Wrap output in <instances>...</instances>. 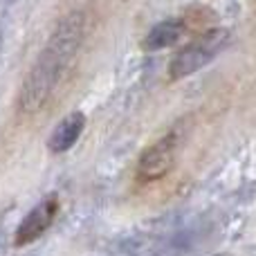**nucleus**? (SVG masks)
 Instances as JSON below:
<instances>
[{
	"label": "nucleus",
	"instance_id": "6",
	"mask_svg": "<svg viewBox=\"0 0 256 256\" xmlns=\"http://www.w3.org/2000/svg\"><path fill=\"white\" fill-rule=\"evenodd\" d=\"M182 32H184V22L180 18H168V20H162L158 25L150 27V32L144 38V50L148 52H155V50H164L171 48L180 40Z\"/></svg>",
	"mask_w": 256,
	"mask_h": 256
},
{
	"label": "nucleus",
	"instance_id": "4",
	"mask_svg": "<svg viewBox=\"0 0 256 256\" xmlns=\"http://www.w3.org/2000/svg\"><path fill=\"white\" fill-rule=\"evenodd\" d=\"M56 209H58V202L54 196L40 200L20 220V225H18V230H16V236H14V243H16L18 248H22V245L34 243L38 236H43V232L52 225L54 216H56Z\"/></svg>",
	"mask_w": 256,
	"mask_h": 256
},
{
	"label": "nucleus",
	"instance_id": "5",
	"mask_svg": "<svg viewBox=\"0 0 256 256\" xmlns=\"http://www.w3.org/2000/svg\"><path fill=\"white\" fill-rule=\"evenodd\" d=\"M84 128H86V115L84 112L81 110L70 112L61 124L54 128L52 135H50V142H48L50 150H52V153H66V150H70L72 146L79 142Z\"/></svg>",
	"mask_w": 256,
	"mask_h": 256
},
{
	"label": "nucleus",
	"instance_id": "1",
	"mask_svg": "<svg viewBox=\"0 0 256 256\" xmlns=\"http://www.w3.org/2000/svg\"><path fill=\"white\" fill-rule=\"evenodd\" d=\"M86 16L81 12H72L63 18L38 52L36 61L32 63V70L27 72L25 81L18 94V108L27 115L40 110L61 84L66 70L70 68L74 54L79 52L84 40Z\"/></svg>",
	"mask_w": 256,
	"mask_h": 256
},
{
	"label": "nucleus",
	"instance_id": "2",
	"mask_svg": "<svg viewBox=\"0 0 256 256\" xmlns=\"http://www.w3.org/2000/svg\"><path fill=\"white\" fill-rule=\"evenodd\" d=\"M230 38H232L230 32L220 30V27L204 32L200 38L191 40L189 45H184V48L171 58V63H168V76H171L173 81H180V79H184V76L196 74V72L202 70L204 66H209V63L230 45Z\"/></svg>",
	"mask_w": 256,
	"mask_h": 256
},
{
	"label": "nucleus",
	"instance_id": "7",
	"mask_svg": "<svg viewBox=\"0 0 256 256\" xmlns=\"http://www.w3.org/2000/svg\"><path fill=\"white\" fill-rule=\"evenodd\" d=\"M216 256H230V254H216Z\"/></svg>",
	"mask_w": 256,
	"mask_h": 256
},
{
	"label": "nucleus",
	"instance_id": "3",
	"mask_svg": "<svg viewBox=\"0 0 256 256\" xmlns=\"http://www.w3.org/2000/svg\"><path fill=\"white\" fill-rule=\"evenodd\" d=\"M178 146H180V132L171 130L164 137H160L155 144H150L148 148L142 153L140 164H137V176L144 182L160 180L162 176H166L168 168L173 166Z\"/></svg>",
	"mask_w": 256,
	"mask_h": 256
}]
</instances>
